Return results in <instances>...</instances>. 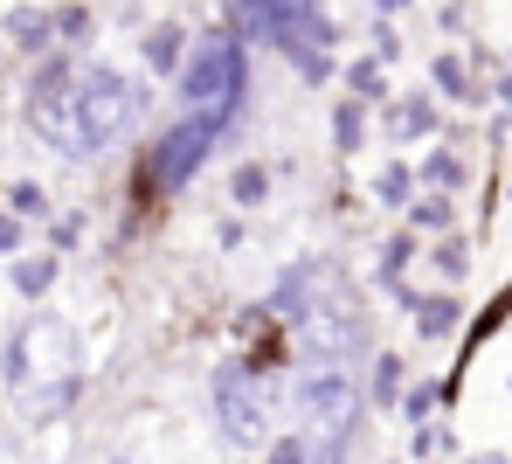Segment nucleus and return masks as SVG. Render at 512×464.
<instances>
[{"mask_svg": "<svg viewBox=\"0 0 512 464\" xmlns=\"http://www.w3.org/2000/svg\"><path fill=\"white\" fill-rule=\"evenodd\" d=\"M0 250H14V222H0Z\"/></svg>", "mask_w": 512, "mask_h": 464, "instance_id": "423d86ee", "label": "nucleus"}, {"mask_svg": "<svg viewBox=\"0 0 512 464\" xmlns=\"http://www.w3.org/2000/svg\"><path fill=\"white\" fill-rule=\"evenodd\" d=\"M236 91H243V49L236 42H208L194 56V70L180 77V97L194 104V118H229Z\"/></svg>", "mask_w": 512, "mask_h": 464, "instance_id": "f03ea898", "label": "nucleus"}, {"mask_svg": "<svg viewBox=\"0 0 512 464\" xmlns=\"http://www.w3.org/2000/svg\"><path fill=\"white\" fill-rule=\"evenodd\" d=\"M139 111V91L118 77V70H90V77H70L63 63H49L35 77V97H28V118L42 139H56L63 153H97L111 146Z\"/></svg>", "mask_w": 512, "mask_h": 464, "instance_id": "f257e3e1", "label": "nucleus"}, {"mask_svg": "<svg viewBox=\"0 0 512 464\" xmlns=\"http://www.w3.org/2000/svg\"><path fill=\"white\" fill-rule=\"evenodd\" d=\"M215 395H222V416H229V430H236V437H250V430H256V409H250V395H243V374L222 368Z\"/></svg>", "mask_w": 512, "mask_h": 464, "instance_id": "20e7f679", "label": "nucleus"}, {"mask_svg": "<svg viewBox=\"0 0 512 464\" xmlns=\"http://www.w3.org/2000/svg\"><path fill=\"white\" fill-rule=\"evenodd\" d=\"M443 326H450V305H443V298H429V305H423V333H443Z\"/></svg>", "mask_w": 512, "mask_h": 464, "instance_id": "39448f33", "label": "nucleus"}, {"mask_svg": "<svg viewBox=\"0 0 512 464\" xmlns=\"http://www.w3.org/2000/svg\"><path fill=\"white\" fill-rule=\"evenodd\" d=\"M215 125H222V118H187V125H173L167 139L153 146V181H187V174H194V160L208 153Z\"/></svg>", "mask_w": 512, "mask_h": 464, "instance_id": "7ed1b4c3", "label": "nucleus"}]
</instances>
